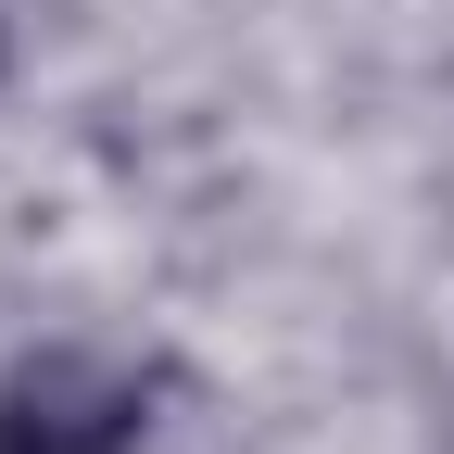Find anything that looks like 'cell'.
<instances>
[{"instance_id": "cell-1", "label": "cell", "mask_w": 454, "mask_h": 454, "mask_svg": "<svg viewBox=\"0 0 454 454\" xmlns=\"http://www.w3.org/2000/svg\"><path fill=\"white\" fill-rule=\"evenodd\" d=\"M177 429V366L152 340L51 328L0 354V454H164Z\"/></svg>"}, {"instance_id": "cell-2", "label": "cell", "mask_w": 454, "mask_h": 454, "mask_svg": "<svg viewBox=\"0 0 454 454\" xmlns=\"http://www.w3.org/2000/svg\"><path fill=\"white\" fill-rule=\"evenodd\" d=\"M0 89H13V0H0Z\"/></svg>"}]
</instances>
